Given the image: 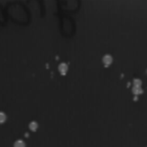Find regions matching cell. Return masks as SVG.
I'll return each instance as SVG.
<instances>
[{"label":"cell","mask_w":147,"mask_h":147,"mask_svg":"<svg viewBox=\"0 0 147 147\" xmlns=\"http://www.w3.org/2000/svg\"><path fill=\"white\" fill-rule=\"evenodd\" d=\"M13 147H26V145H25V142L23 140H16L14 142V144H13Z\"/></svg>","instance_id":"6da1fadb"},{"label":"cell","mask_w":147,"mask_h":147,"mask_svg":"<svg viewBox=\"0 0 147 147\" xmlns=\"http://www.w3.org/2000/svg\"><path fill=\"white\" fill-rule=\"evenodd\" d=\"M37 128H38V124H37L36 122H34V121L29 124V129H30L31 131H33V132H35V131L37 130Z\"/></svg>","instance_id":"7a4b0ae2"},{"label":"cell","mask_w":147,"mask_h":147,"mask_svg":"<svg viewBox=\"0 0 147 147\" xmlns=\"http://www.w3.org/2000/svg\"><path fill=\"white\" fill-rule=\"evenodd\" d=\"M5 121H6V115L3 112H0V124H3Z\"/></svg>","instance_id":"3957f363"}]
</instances>
